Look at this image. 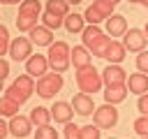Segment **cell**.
<instances>
[{"label": "cell", "instance_id": "1", "mask_svg": "<svg viewBox=\"0 0 148 139\" xmlns=\"http://www.w3.org/2000/svg\"><path fill=\"white\" fill-rule=\"evenodd\" d=\"M81 39H83V46L90 51V56L104 58V51H106V46H109V42H111L113 37H109L99 25L88 23V25L83 28V32H81Z\"/></svg>", "mask_w": 148, "mask_h": 139}, {"label": "cell", "instance_id": "2", "mask_svg": "<svg viewBox=\"0 0 148 139\" xmlns=\"http://www.w3.org/2000/svg\"><path fill=\"white\" fill-rule=\"evenodd\" d=\"M46 58H49L51 70L62 74V72H67V70H69V65H72V49H69V44H67V42H53V44L49 46Z\"/></svg>", "mask_w": 148, "mask_h": 139}, {"label": "cell", "instance_id": "3", "mask_svg": "<svg viewBox=\"0 0 148 139\" xmlns=\"http://www.w3.org/2000/svg\"><path fill=\"white\" fill-rule=\"evenodd\" d=\"M102 83H104L102 72H97V70L92 67V63L86 65V67H81V70H76V86H79L81 93H86V95L99 93V90H102Z\"/></svg>", "mask_w": 148, "mask_h": 139}, {"label": "cell", "instance_id": "4", "mask_svg": "<svg viewBox=\"0 0 148 139\" xmlns=\"http://www.w3.org/2000/svg\"><path fill=\"white\" fill-rule=\"evenodd\" d=\"M32 93H35V79H32L30 74H18V76L12 81V86L5 88V95L12 97V100H16L18 104L28 102V97H30Z\"/></svg>", "mask_w": 148, "mask_h": 139}, {"label": "cell", "instance_id": "5", "mask_svg": "<svg viewBox=\"0 0 148 139\" xmlns=\"http://www.w3.org/2000/svg\"><path fill=\"white\" fill-rule=\"evenodd\" d=\"M60 88H62V74H60V72H46V74H42V76L37 79V83H35L37 95L44 97V100L53 97Z\"/></svg>", "mask_w": 148, "mask_h": 139}, {"label": "cell", "instance_id": "6", "mask_svg": "<svg viewBox=\"0 0 148 139\" xmlns=\"http://www.w3.org/2000/svg\"><path fill=\"white\" fill-rule=\"evenodd\" d=\"M92 120L99 130H111L116 123H118V111H116V104H102L92 111Z\"/></svg>", "mask_w": 148, "mask_h": 139}, {"label": "cell", "instance_id": "7", "mask_svg": "<svg viewBox=\"0 0 148 139\" xmlns=\"http://www.w3.org/2000/svg\"><path fill=\"white\" fill-rule=\"evenodd\" d=\"M9 56L16 60V63H25L30 56H32V42L28 37H14L12 44H9Z\"/></svg>", "mask_w": 148, "mask_h": 139}, {"label": "cell", "instance_id": "8", "mask_svg": "<svg viewBox=\"0 0 148 139\" xmlns=\"http://www.w3.org/2000/svg\"><path fill=\"white\" fill-rule=\"evenodd\" d=\"M146 32L141 30V28H130L125 35H123V44H125V49L127 51H143V46H146Z\"/></svg>", "mask_w": 148, "mask_h": 139}, {"label": "cell", "instance_id": "9", "mask_svg": "<svg viewBox=\"0 0 148 139\" xmlns=\"http://www.w3.org/2000/svg\"><path fill=\"white\" fill-rule=\"evenodd\" d=\"M49 67H51V65H49V58L42 56V53H32V56L25 60V74H30L32 79H35V76L39 79L42 74H46Z\"/></svg>", "mask_w": 148, "mask_h": 139}, {"label": "cell", "instance_id": "10", "mask_svg": "<svg viewBox=\"0 0 148 139\" xmlns=\"http://www.w3.org/2000/svg\"><path fill=\"white\" fill-rule=\"evenodd\" d=\"M32 132V120H30V116H12L9 118V134H14L16 139H23V137H28Z\"/></svg>", "mask_w": 148, "mask_h": 139}, {"label": "cell", "instance_id": "11", "mask_svg": "<svg viewBox=\"0 0 148 139\" xmlns=\"http://www.w3.org/2000/svg\"><path fill=\"white\" fill-rule=\"evenodd\" d=\"M102 79H104V86H116V83H127V72L116 65V63H109L102 72Z\"/></svg>", "mask_w": 148, "mask_h": 139}, {"label": "cell", "instance_id": "12", "mask_svg": "<svg viewBox=\"0 0 148 139\" xmlns=\"http://www.w3.org/2000/svg\"><path fill=\"white\" fill-rule=\"evenodd\" d=\"M51 116H53L56 123H69L72 116H74V107H72V102H65V100L53 102V107H51Z\"/></svg>", "mask_w": 148, "mask_h": 139}, {"label": "cell", "instance_id": "13", "mask_svg": "<svg viewBox=\"0 0 148 139\" xmlns=\"http://www.w3.org/2000/svg\"><path fill=\"white\" fill-rule=\"evenodd\" d=\"M127 32V21L123 14H111L106 19V35L109 37H123Z\"/></svg>", "mask_w": 148, "mask_h": 139}, {"label": "cell", "instance_id": "14", "mask_svg": "<svg viewBox=\"0 0 148 139\" xmlns=\"http://www.w3.org/2000/svg\"><path fill=\"white\" fill-rule=\"evenodd\" d=\"M30 42L37 44V46H51L53 44V30H49L46 25H35L30 32H28Z\"/></svg>", "mask_w": 148, "mask_h": 139}, {"label": "cell", "instance_id": "15", "mask_svg": "<svg viewBox=\"0 0 148 139\" xmlns=\"http://www.w3.org/2000/svg\"><path fill=\"white\" fill-rule=\"evenodd\" d=\"M72 107H74V111H76L79 116H90V114L95 111L92 97H90V95H86V93H81V90L72 97Z\"/></svg>", "mask_w": 148, "mask_h": 139}, {"label": "cell", "instance_id": "16", "mask_svg": "<svg viewBox=\"0 0 148 139\" xmlns=\"http://www.w3.org/2000/svg\"><path fill=\"white\" fill-rule=\"evenodd\" d=\"M125 53H127L125 44H123V42H116V39H111V42H109V46H106V51H104V58H106L109 63H116V65H120V63L125 60Z\"/></svg>", "mask_w": 148, "mask_h": 139}, {"label": "cell", "instance_id": "17", "mask_svg": "<svg viewBox=\"0 0 148 139\" xmlns=\"http://www.w3.org/2000/svg\"><path fill=\"white\" fill-rule=\"evenodd\" d=\"M127 93H130L127 83H116V86H106V90H104V100H106L109 104H118V102H123V100L127 97Z\"/></svg>", "mask_w": 148, "mask_h": 139}, {"label": "cell", "instance_id": "18", "mask_svg": "<svg viewBox=\"0 0 148 139\" xmlns=\"http://www.w3.org/2000/svg\"><path fill=\"white\" fill-rule=\"evenodd\" d=\"M127 88H130V93H136V95L148 93V74H143V72L130 74L127 76Z\"/></svg>", "mask_w": 148, "mask_h": 139}, {"label": "cell", "instance_id": "19", "mask_svg": "<svg viewBox=\"0 0 148 139\" xmlns=\"http://www.w3.org/2000/svg\"><path fill=\"white\" fill-rule=\"evenodd\" d=\"M30 120H32V125H35V127L49 125V123L53 120L51 109H46V107H32V109H30Z\"/></svg>", "mask_w": 148, "mask_h": 139}, {"label": "cell", "instance_id": "20", "mask_svg": "<svg viewBox=\"0 0 148 139\" xmlns=\"http://www.w3.org/2000/svg\"><path fill=\"white\" fill-rule=\"evenodd\" d=\"M72 65H74V70H81V67L90 65V51H88L83 44L72 49Z\"/></svg>", "mask_w": 148, "mask_h": 139}, {"label": "cell", "instance_id": "21", "mask_svg": "<svg viewBox=\"0 0 148 139\" xmlns=\"http://www.w3.org/2000/svg\"><path fill=\"white\" fill-rule=\"evenodd\" d=\"M62 25L69 30V32H83V28H86V19L81 16V14H67L65 16V21H62Z\"/></svg>", "mask_w": 148, "mask_h": 139}, {"label": "cell", "instance_id": "22", "mask_svg": "<svg viewBox=\"0 0 148 139\" xmlns=\"http://www.w3.org/2000/svg\"><path fill=\"white\" fill-rule=\"evenodd\" d=\"M39 19H42V16H37V14H18V16H16V28H18L21 32H30V30L37 25Z\"/></svg>", "mask_w": 148, "mask_h": 139}, {"label": "cell", "instance_id": "23", "mask_svg": "<svg viewBox=\"0 0 148 139\" xmlns=\"http://www.w3.org/2000/svg\"><path fill=\"white\" fill-rule=\"evenodd\" d=\"M18 102L16 100H12V97H7V95H2L0 97V116H7V118H12V116H16L18 114Z\"/></svg>", "mask_w": 148, "mask_h": 139}, {"label": "cell", "instance_id": "24", "mask_svg": "<svg viewBox=\"0 0 148 139\" xmlns=\"http://www.w3.org/2000/svg\"><path fill=\"white\" fill-rule=\"evenodd\" d=\"M46 12L65 19V16L69 14V2H67V0H46Z\"/></svg>", "mask_w": 148, "mask_h": 139}, {"label": "cell", "instance_id": "25", "mask_svg": "<svg viewBox=\"0 0 148 139\" xmlns=\"http://www.w3.org/2000/svg\"><path fill=\"white\" fill-rule=\"evenodd\" d=\"M83 19H86V23H92V25H99L102 21H106V14L92 2L88 9H86V14H83Z\"/></svg>", "mask_w": 148, "mask_h": 139}, {"label": "cell", "instance_id": "26", "mask_svg": "<svg viewBox=\"0 0 148 139\" xmlns=\"http://www.w3.org/2000/svg\"><path fill=\"white\" fill-rule=\"evenodd\" d=\"M18 14H37V16H42V2L39 0H23L18 5Z\"/></svg>", "mask_w": 148, "mask_h": 139}, {"label": "cell", "instance_id": "27", "mask_svg": "<svg viewBox=\"0 0 148 139\" xmlns=\"http://www.w3.org/2000/svg\"><path fill=\"white\" fill-rule=\"evenodd\" d=\"M62 21H65V19H60V16L51 14V12H44V14H42V25H46L49 30H58V28L62 25Z\"/></svg>", "mask_w": 148, "mask_h": 139}, {"label": "cell", "instance_id": "28", "mask_svg": "<svg viewBox=\"0 0 148 139\" xmlns=\"http://www.w3.org/2000/svg\"><path fill=\"white\" fill-rule=\"evenodd\" d=\"M35 139H58V130L49 123V125H42L35 130Z\"/></svg>", "mask_w": 148, "mask_h": 139}, {"label": "cell", "instance_id": "29", "mask_svg": "<svg viewBox=\"0 0 148 139\" xmlns=\"http://www.w3.org/2000/svg\"><path fill=\"white\" fill-rule=\"evenodd\" d=\"M9 44H12V39H9V30H7V25L0 23V58H2L5 53H9Z\"/></svg>", "mask_w": 148, "mask_h": 139}, {"label": "cell", "instance_id": "30", "mask_svg": "<svg viewBox=\"0 0 148 139\" xmlns=\"http://www.w3.org/2000/svg\"><path fill=\"white\" fill-rule=\"evenodd\" d=\"M99 127L92 123V125H83L81 127V139H99Z\"/></svg>", "mask_w": 148, "mask_h": 139}, {"label": "cell", "instance_id": "31", "mask_svg": "<svg viewBox=\"0 0 148 139\" xmlns=\"http://www.w3.org/2000/svg\"><path fill=\"white\" fill-rule=\"evenodd\" d=\"M134 132L141 137H148V116H139L134 120Z\"/></svg>", "mask_w": 148, "mask_h": 139}, {"label": "cell", "instance_id": "32", "mask_svg": "<svg viewBox=\"0 0 148 139\" xmlns=\"http://www.w3.org/2000/svg\"><path fill=\"white\" fill-rule=\"evenodd\" d=\"M65 139H81V127L74 125L72 120L65 123Z\"/></svg>", "mask_w": 148, "mask_h": 139}, {"label": "cell", "instance_id": "33", "mask_svg": "<svg viewBox=\"0 0 148 139\" xmlns=\"http://www.w3.org/2000/svg\"><path fill=\"white\" fill-rule=\"evenodd\" d=\"M136 70L143 72V74H148V51H139V56H136Z\"/></svg>", "mask_w": 148, "mask_h": 139}, {"label": "cell", "instance_id": "34", "mask_svg": "<svg viewBox=\"0 0 148 139\" xmlns=\"http://www.w3.org/2000/svg\"><path fill=\"white\" fill-rule=\"evenodd\" d=\"M136 109L141 111V116H148V93L139 95V102H136Z\"/></svg>", "mask_w": 148, "mask_h": 139}, {"label": "cell", "instance_id": "35", "mask_svg": "<svg viewBox=\"0 0 148 139\" xmlns=\"http://www.w3.org/2000/svg\"><path fill=\"white\" fill-rule=\"evenodd\" d=\"M7 74H9V63H7L5 58H0V79L5 81V79H7Z\"/></svg>", "mask_w": 148, "mask_h": 139}, {"label": "cell", "instance_id": "36", "mask_svg": "<svg viewBox=\"0 0 148 139\" xmlns=\"http://www.w3.org/2000/svg\"><path fill=\"white\" fill-rule=\"evenodd\" d=\"M9 134V123H5L2 118H0V139H5Z\"/></svg>", "mask_w": 148, "mask_h": 139}, {"label": "cell", "instance_id": "37", "mask_svg": "<svg viewBox=\"0 0 148 139\" xmlns=\"http://www.w3.org/2000/svg\"><path fill=\"white\" fill-rule=\"evenodd\" d=\"M0 2H2V5H16V2H18V5H21V2H23V0H0Z\"/></svg>", "mask_w": 148, "mask_h": 139}, {"label": "cell", "instance_id": "38", "mask_svg": "<svg viewBox=\"0 0 148 139\" xmlns=\"http://www.w3.org/2000/svg\"><path fill=\"white\" fill-rule=\"evenodd\" d=\"M69 5H79V2H83V0H67Z\"/></svg>", "mask_w": 148, "mask_h": 139}, {"label": "cell", "instance_id": "39", "mask_svg": "<svg viewBox=\"0 0 148 139\" xmlns=\"http://www.w3.org/2000/svg\"><path fill=\"white\" fill-rule=\"evenodd\" d=\"M106 2H111V5H118V2H120V0H106Z\"/></svg>", "mask_w": 148, "mask_h": 139}, {"label": "cell", "instance_id": "40", "mask_svg": "<svg viewBox=\"0 0 148 139\" xmlns=\"http://www.w3.org/2000/svg\"><path fill=\"white\" fill-rule=\"evenodd\" d=\"M0 93H5V86H2V79H0Z\"/></svg>", "mask_w": 148, "mask_h": 139}, {"label": "cell", "instance_id": "41", "mask_svg": "<svg viewBox=\"0 0 148 139\" xmlns=\"http://www.w3.org/2000/svg\"><path fill=\"white\" fill-rule=\"evenodd\" d=\"M143 32H146V37H148V23H146V28H143Z\"/></svg>", "mask_w": 148, "mask_h": 139}, {"label": "cell", "instance_id": "42", "mask_svg": "<svg viewBox=\"0 0 148 139\" xmlns=\"http://www.w3.org/2000/svg\"><path fill=\"white\" fill-rule=\"evenodd\" d=\"M141 5H146V7H148V0H141Z\"/></svg>", "mask_w": 148, "mask_h": 139}, {"label": "cell", "instance_id": "43", "mask_svg": "<svg viewBox=\"0 0 148 139\" xmlns=\"http://www.w3.org/2000/svg\"><path fill=\"white\" fill-rule=\"evenodd\" d=\"M130 2H141V0H130Z\"/></svg>", "mask_w": 148, "mask_h": 139}, {"label": "cell", "instance_id": "44", "mask_svg": "<svg viewBox=\"0 0 148 139\" xmlns=\"http://www.w3.org/2000/svg\"><path fill=\"white\" fill-rule=\"evenodd\" d=\"M109 139H116V137H109Z\"/></svg>", "mask_w": 148, "mask_h": 139}, {"label": "cell", "instance_id": "45", "mask_svg": "<svg viewBox=\"0 0 148 139\" xmlns=\"http://www.w3.org/2000/svg\"><path fill=\"white\" fill-rule=\"evenodd\" d=\"M141 139H148V137H141Z\"/></svg>", "mask_w": 148, "mask_h": 139}]
</instances>
